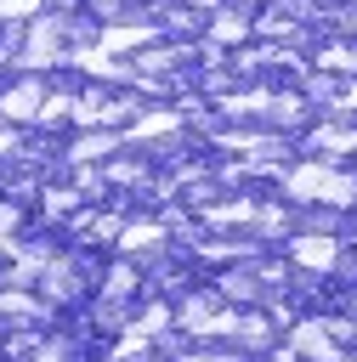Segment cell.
Listing matches in <instances>:
<instances>
[{
  "label": "cell",
  "mask_w": 357,
  "mask_h": 362,
  "mask_svg": "<svg viewBox=\"0 0 357 362\" xmlns=\"http://www.w3.org/2000/svg\"><path fill=\"white\" fill-rule=\"evenodd\" d=\"M0 113H6V119H40V113H45V79H17V85L0 96Z\"/></svg>",
  "instance_id": "obj_1"
},
{
  "label": "cell",
  "mask_w": 357,
  "mask_h": 362,
  "mask_svg": "<svg viewBox=\"0 0 357 362\" xmlns=\"http://www.w3.org/2000/svg\"><path fill=\"white\" fill-rule=\"evenodd\" d=\"M17 221H23V215H17V204H0V238H11V232H17Z\"/></svg>",
  "instance_id": "obj_2"
}]
</instances>
